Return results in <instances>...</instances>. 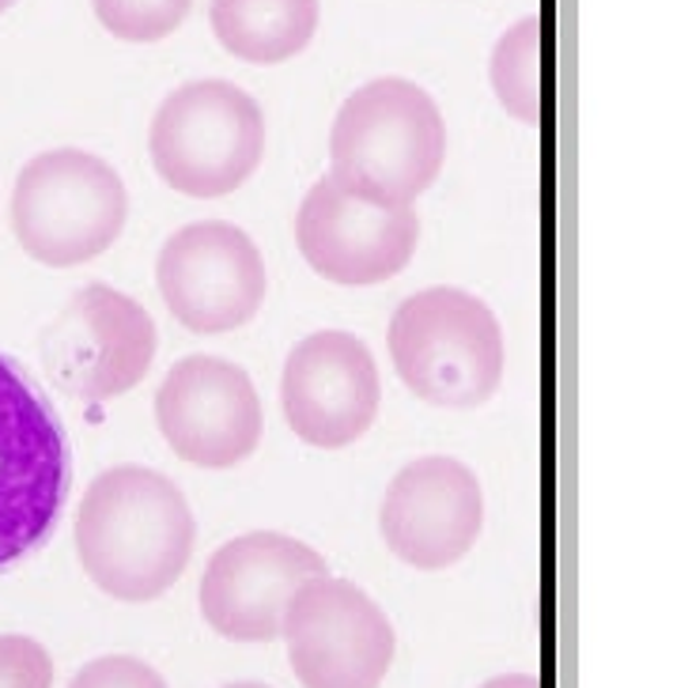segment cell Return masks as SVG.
I'll return each mask as SVG.
<instances>
[{"label":"cell","mask_w":688,"mask_h":688,"mask_svg":"<svg viewBox=\"0 0 688 688\" xmlns=\"http://www.w3.org/2000/svg\"><path fill=\"white\" fill-rule=\"evenodd\" d=\"M488 80L511 117L541 125V15L518 20L496 42Z\"/></svg>","instance_id":"16"},{"label":"cell","mask_w":688,"mask_h":688,"mask_svg":"<svg viewBox=\"0 0 688 688\" xmlns=\"http://www.w3.org/2000/svg\"><path fill=\"white\" fill-rule=\"evenodd\" d=\"M129 216L117 171L84 148H53L20 171L12 227L20 247L50 268L84 265L114 247Z\"/></svg>","instance_id":"5"},{"label":"cell","mask_w":688,"mask_h":688,"mask_svg":"<svg viewBox=\"0 0 688 688\" xmlns=\"http://www.w3.org/2000/svg\"><path fill=\"white\" fill-rule=\"evenodd\" d=\"M155 284L189 334H227L254 318L268 280L242 227L204 220L171 235L155 261Z\"/></svg>","instance_id":"9"},{"label":"cell","mask_w":688,"mask_h":688,"mask_svg":"<svg viewBox=\"0 0 688 688\" xmlns=\"http://www.w3.org/2000/svg\"><path fill=\"white\" fill-rule=\"evenodd\" d=\"M480 688H541V681H537V674H508L492 677V681H485Z\"/></svg>","instance_id":"20"},{"label":"cell","mask_w":688,"mask_h":688,"mask_svg":"<svg viewBox=\"0 0 688 688\" xmlns=\"http://www.w3.org/2000/svg\"><path fill=\"white\" fill-rule=\"evenodd\" d=\"M155 360V322L110 284L76 291L42 334V367L80 401H110L140 386Z\"/></svg>","instance_id":"7"},{"label":"cell","mask_w":688,"mask_h":688,"mask_svg":"<svg viewBox=\"0 0 688 688\" xmlns=\"http://www.w3.org/2000/svg\"><path fill=\"white\" fill-rule=\"evenodd\" d=\"M421 216L413 204L383 209L348 193L334 178L314 182L296 216V242L307 265L341 288H371L413 261Z\"/></svg>","instance_id":"11"},{"label":"cell","mask_w":688,"mask_h":688,"mask_svg":"<svg viewBox=\"0 0 688 688\" xmlns=\"http://www.w3.org/2000/svg\"><path fill=\"white\" fill-rule=\"evenodd\" d=\"M280 636L303 688H378L398 651L390 616L355 583L334 575L291 595Z\"/></svg>","instance_id":"8"},{"label":"cell","mask_w":688,"mask_h":688,"mask_svg":"<svg viewBox=\"0 0 688 688\" xmlns=\"http://www.w3.org/2000/svg\"><path fill=\"white\" fill-rule=\"evenodd\" d=\"M447 160V125L421 84L383 76L341 102L329 133V178L383 209L428 193Z\"/></svg>","instance_id":"2"},{"label":"cell","mask_w":688,"mask_h":688,"mask_svg":"<svg viewBox=\"0 0 688 688\" xmlns=\"http://www.w3.org/2000/svg\"><path fill=\"white\" fill-rule=\"evenodd\" d=\"M378 367L367 345L345 329H322L291 348L280 378L288 428L322 450L355 442L378 416Z\"/></svg>","instance_id":"13"},{"label":"cell","mask_w":688,"mask_h":688,"mask_svg":"<svg viewBox=\"0 0 688 688\" xmlns=\"http://www.w3.org/2000/svg\"><path fill=\"white\" fill-rule=\"evenodd\" d=\"M485 522V496L458 458H421L390 480L383 496V537L390 552L421 572L450 567L473 549Z\"/></svg>","instance_id":"14"},{"label":"cell","mask_w":688,"mask_h":688,"mask_svg":"<svg viewBox=\"0 0 688 688\" xmlns=\"http://www.w3.org/2000/svg\"><path fill=\"white\" fill-rule=\"evenodd\" d=\"M224 688H268V685H258V681H235V685H224Z\"/></svg>","instance_id":"21"},{"label":"cell","mask_w":688,"mask_h":688,"mask_svg":"<svg viewBox=\"0 0 688 688\" xmlns=\"http://www.w3.org/2000/svg\"><path fill=\"white\" fill-rule=\"evenodd\" d=\"M322 575H329L326 560L307 541L254 529L212 552L201 575V616L232 643H273L291 595Z\"/></svg>","instance_id":"10"},{"label":"cell","mask_w":688,"mask_h":688,"mask_svg":"<svg viewBox=\"0 0 688 688\" xmlns=\"http://www.w3.org/2000/svg\"><path fill=\"white\" fill-rule=\"evenodd\" d=\"M0 688H53V659L30 636H0Z\"/></svg>","instance_id":"18"},{"label":"cell","mask_w":688,"mask_h":688,"mask_svg":"<svg viewBox=\"0 0 688 688\" xmlns=\"http://www.w3.org/2000/svg\"><path fill=\"white\" fill-rule=\"evenodd\" d=\"M68 688H167L160 670L129 654H107V659L87 662Z\"/></svg>","instance_id":"19"},{"label":"cell","mask_w":688,"mask_h":688,"mask_svg":"<svg viewBox=\"0 0 688 688\" xmlns=\"http://www.w3.org/2000/svg\"><path fill=\"white\" fill-rule=\"evenodd\" d=\"M193 0H91L99 23L122 42H160L182 27Z\"/></svg>","instance_id":"17"},{"label":"cell","mask_w":688,"mask_h":688,"mask_svg":"<svg viewBox=\"0 0 688 688\" xmlns=\"http://www.w3.org/2000/svg\"><path fill=\"white\" fill-rule=\"evenodd\" d=\"M155 424L171 450L201 470H232L261 442V401L242 367L216 355H189L155 393Z\"/></svg>","instance_id":"12"},{"label":"cell","mask_w":688,"mask_h":688,"mask_svg":"<svg viewBox=\"0 0 688 688\" xmlns=\"http://www.w3.org/2000/svg\"><path fill=\"white\" fill-rule=\"evenodd\" d=\"M73 485V450L53 401L0 352V572L50 541Z\"/></svg>","instance_id":"3"},{"label":"cell","mask_w":688,"mask_h":688,"mask_svg":"<svg viewBox=\"0 0 688 688\" xmlns=\"http://www.w3.org/2000/svg\"><path fill=\"white\" fill-rule=\"evenodd\" d=\"M148 152L171 189L186 197H227L265 155V114L227 80L182 84L160 102Z\"/></svg>","instance_id":"6"},{"label":"cell","mask_w":688,"mask_h":688,"mask_svg":"<svg viewBox=\"0 0 688 688\" xmlns=\"http://www.w3.org/2000/svg\"><path fill=\"white\" fill-rule=\"evenodd\" d=\"M15 4V0H0V15H4L8 12V8H12Z\"/></svg>","instance_id":"22"},{"label":"cell","mask_w":688,"mask_h":688,"mask_svg":"<svg viewBox=\"0 0 688 688\" xmlns=\"http://www.w3.org/2000/svg\"><path fill=\"white\" fill-rule=\"evenodd\" d=\"M193 545V511L163 473L114 465L87 485L76 511V552L102 595L155 602L182 579Z\"/></svg>","instance_id":"1"},{"label":"cell","mask_w":688,"mask_h":688,"mask_svg":"<svg viewBox=\"0 0 688 688\" xmlns=\"http://www.w3.org/2000/svg\"><path fill=\"white\" fill-rule=\"evenodd\" d=\"M318 0H212L209 23L227 53L250 65H280L311 46Z\"/></svg>","instance_id":"15"},{"label":"cell","mask_w":688,"mask_h":688,"mask_svg":"<svg viewBox=\"0 0 688 688\" xmlns=\"http://www.w3.org/2000/svg\"><path fill=\"white\" fill-rule=\"evenodd\" d=\"M390 360L401 383L439 409H477L500 390L503 329L492 307L462 288L409 296L390 318Z\"/></svg>","instance_id":"4"}]
</instances>
